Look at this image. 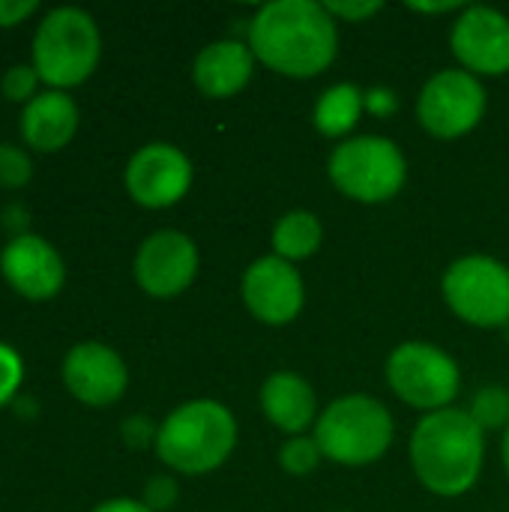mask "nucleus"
I'll return each instance as SVG.
<instances>
[{
  "label": "nucleus",
  "mask_w": 509,
  "mask_h": 512,
  "mask_svg": "<svg viewBox=\"0 0 509 512\" xmlns=\"http://www.w3.org/2000/svg\"><path fill=\"white\" fill-rule=\"evenodd\" d=\"M249 48L276 75L315 78L336 60L339 27L324 3L273 0L252 15Z\"/></svg>",
  "instance_id": "obj_1"
},
{
  "label": "nucleus",
  "mask_w": 509,
  "mask_h": 512,
  "mask_svg": "<svg viewBox=\"0 0 509 512\" xmlns=\"http://www.w3.org/2000/svg\"><path fill=\"white\" fill-rule=\"evenodd\" d=\"M411 471L423 489L438 498H459L471 492L486 462V432L468 411L444 408L423 414L411 435Z\"/></svg>",
  "instance_id": "obj_2"
},
{
  "label": "nucleus",
  "mask_w": 509,
  "mask_h": 512,
  "mask_svg": "<svg viewBox=\"0 0 509 512\" xmlns=\"http://www.w3.org/2000/svg\"><path fill=\"white\" fill-rule=\"evenodd\" d=\"M237 447V420L216 399L174 408L156 435V456L177 474L198 477L222 468Z\"/></svg>",
  "instance_id": "obj_3"
},
{
  "label": "nucleus",
  "mask_w": 509,
  "mask_h": 512,
  "mask_svg": "<svg viewBox=\"0 0 509 512\" xmlns=\"http://www.w3.org/2000/svg\"><path fill=\"white\" fill-rule=\"evenodd\" d=\"M393 435V414L384 402L366 393H351L330 402L315 423V441L324 459L345 468L375 465L390 450Z\"/></svg>",
  "instance_id": "obj_4"
},
{
  "label": "nucleus",
  "mask_w": 509,
  "mask_h": 512,
  "mask_svg": "<svg viewBox=\"0 0 509 512\" xmlns=\"http://www.w3.org/2000/svg\"><path fill=\"white\" fill-rule=\"evenodd\" d=\"M99 54V27L93 15L78 6L51 9L33 33V69L54 90L87 81L99 63Z\"/></svg>",
  "instance_id": "obj_5"
},
{
  "label": "nucleus",
  "mask_w": 509,
  "mask_h": 512,
  "mask_svg": "<svg viewBox=\"0 0 509 512\" xmlns=\"http://www.w3.org/2000/svg\"><path fill=\"white\" fill-rule=\"evenodd\" d=\"M327 174L345 198L360 204H384L402 192L408 180V159L393 138L357 135L333 147Z\"/></svg>",
  "instance_id": "obj_6"
},
{
  "label": "nucleus",
  "mask_w": 509,
  "mask_h": 512,
  "mask_svg": "<svg viewBox=\"0 0 509 512\" xmlns=\"http://www.w3.org/2000/svg\"><path fill=\"white\" fill-rule=\"evenodd\" d=\"M441 294L450 312L471 327L509 324V267L492 255L456 258L441 279Z\"/></svg>",
  "instance_id": "obj_7"
},
{
  "label": "nucleus",
  "mask_w": 509,
  "mask_h": 512,
  "mask_svg": "<svg viewBox=\"0 0 509 512\" xmlns=\"http://www.w3.org/2000/svg\"><path fill=\"white\" fill-rule=\"evenodd\" d=\"M384 372H387L390 390L405 405L423 414L450 408L462 390V372L456 360L429 342H405L393 348Z\"/></svg>",
  "instance_id": "obj_8"
},
{
  "label": "nucleus",
  "mask_w": 509,
  "mask_h": 512,
  "mask_svg": "<svg viewBox=\"0 0 509 512\" xmlns=\"http://www.w3.org/2000/svg\"><path fill=\"white\" fill-rule=\"evenodd\" d=\"M486 114V87L465 69L435 72L417 96L420 126L441 141L462 138L480 126Z\"/></svg>",
  "instance_id": "obj_9"
},
{
  "label": "nucleus",
  "mask_w": 509,
  "mask_h": 512,
  "mask_svg": "<svg viewBox=\"0 0 509 512\" xmlns=\"http://www.w3.org/2000/svg\"><path fill=\"white\" fill-rule=\"evenodd\" d=\"M240 294L252 318L267 327L291 324L306 303V285L300 270L276 255H261L246 267Z\"/></svg>",
  "instance_id": "obj_10"
},
{
  "label": "nucleus",
  "mask_w": 509,
  "mask_h": 512,
  "mask_svg": "<svg viewBox=\"0 0 509 512\" xmlns=\"http://www.w3.org/2000/svg\"><path fill=\"white\" fill-rule=\"evenodd\" d=\"M192 177H195L192 162L180 147L153 141L132 153L123 180L132 201L150 210H162L186 198Z\"/></svg>",
  "instance_id": "obj_11"
},
{
  "label": "nucleus",
  "mask_w": 509,
  "mask_h": 512,
  "mask_svg": "<svg viewBox=\"0 0 509 512\" xmlns=\"http://www.w3.org/2000/svg\"><path fill=\"white\" fill-rule=\"evenodd\" d=\"M450 48L465 72L498 78L509 72V18L492 6H465L450 30Z\"/></svg>",
  "instance_id": "obj_12"
},
{
  "label": "nucleus",
  "mask_w": 509,
  "mask_h": 512,
  "mask_svg": "<svg viewBox=\"0 0 509 512\" xmlns=\"http://www.w3.org/2000/svg\"><path fill=\"white\" fill-rule=\"evenodd\" d=\"M198 246L183 231L165 228L150 234L135 255V282L144 294L168 300L183 294L198 276Z\"/></svg>",
  "instance_id": "obj_13"
},
{
  "label": "nucleus",
  "mask_w": 509,
  "mask_h": 512,
  "mask_svg": "<svg viewBox=\"0 0 509 512\" xmlns=\"http://www.w3.org/2000/svg\"><path fill=\"white\" fill-rule=\"evenodd\" d=\"M63 384L81 405L108 408L126 393L129 372L114 348L99 342H81L63 360Z\"/></svg>",
  "instance_id": "obj_14"
},
{
  "label": "nucleus",
  "mask_w": 509,
  "mask_h": 512,
  "mask_svg": "<svg viewBox=\"0 0 509 512\" xmlns=\"http://www.w3.org/2000/svg\"><path fill=\"white\" fill-rule=\"evenodd\" d=\"M6 282L27 300H48L63 288L66 264L57 249L36 234H12L0 252Z\"/></svg>",
  "instance_id": "obj_15"
},
{
  "label": "nucleus",
  "mask_w": 509,
  "mask_h": 512,
  "mask_svg": "<svg viewBox=\"0 0 509 512\" xmlns=\"http://www.w3.org/2000/svg\"><path fill=\"white\" fill-rule=\"evenodd\" d=\"M255 54L249 42L240 39H219L198 51L192 63V81L195 87L210 99H228L237 96L255 72Z\"/></svg>",
  "instance_id": "obj_16"
},
{
  "label": "nucleus",
  "mask_w": 509,
  "mask_h": 512,
  "mask_svg": "<svg viewBox=\"0 0 509 512\" xmlns=\"http://www.w3.org/2000/svg\"><path fill=\"white\" fill-rule=\"evenodd\" d=\"M261 411L264 417L285 432L288 438L303 435L312 423H318V396L312 384L297 372H273L261 384Z\"/></svg>",
  "instance_id": "obj_17"
},
{
  "label": "nucleus",
  "mask_w": 509,
  "mask_h": 512,
  "mask_svg": "<svg viewBox=\"0 0 509 512\" xmlns=\"http://www.w3.org/2000/svg\"><path fill=\"white\" fill-rule=\"evenodd\" d=\"M78 129V105L63 90L36 93L21 114V135L33 150L54 153L72 141Z\"/></svg>",
  "instance_id": "obj_18"
},
{
  "label": "nucleus",
  "mask_w": 509,
  "mask_h": 512,
  "mask_svg": "<svg viewBox=\"0 0 509 512\" xmlns=\"http://www.w3.org/2000/svg\"><path fill=\"white\" fill-rule=\"evenodd\" d=\"M363 114V90L351 81L333 84L321 93L312 111V123L324 138H345Z\"/></svg>",
  "instance_id": "obj_19"
},
{
  "label": "nucleus",
  "mask_w": 509,
  "mask_h": 512,
  "mask_svg": "<svg viewBox=\"0 0 509 512\" xmlns=\"http://www.w3.org/2000/svg\"><path fill=\"white\" fill-rule=\"evenodd\" d=\"M324 228L312 210H288L273 225V255L282 261H306L321 249Z\"/></svg>",
  "instance_id": "obj_20"
},
{
  "label": "nucleus",
  "mask_w": 509,
  "mask_h": 512,
  "mask_svg": "<svg viewBox=\"0 0 509 512\" xmlns=\"http://www.w3.org/2000/svg\"><path fill=\"white\" fill-rule=\"evenodd\" d=\"M471 420L483 429V432H498L509 426V390L501 384H489L483 390L474 393L471 408H468Z\"/></svg>",
  "instance_id": "obj_21"
},
{
  "label": "nucleus",
  "mask_w": 509,
  "mask_h": 512,
  "mask_svg": "<svg viewBox=\"0 0 509 512\" xmlns=\"http://www.w3.org/2000/svg\"><path fill=\"white\" fill-rule=\"evenodd\" d=\"M324 462V453L315 441V435H297L288 438L279 450V468L288 477H309L312 471H318V465Z\"/></svg>",
  "instance_id": "obj_22"
},
{
  "label": "nucleus",
  "mask_w": 509,
  "mask_h": 512,
  "mask_svg": "<svg viewBox=\"0 0 509 512\" xmlns=\"http://www.w3.org/2000/svg\"><path fill=\"white\" fill-rule=\"evenodd\" d=\"M33 177V162L21 147L0 144V186L3 189H18Z\"/></svg>",
  "instance_id": "obj_23"
},
{
  "label": "nucleus",
  "mask_w": 509,
  "mask_h": 512,
  "mask_svg": "<svg viewBox=\"0 0 509 512\" xmlns=\"http://www.w3.org/2000/svg\"><path fill=\"white\" fill-rule=\"evenodd\" d=\"M36 84H39V72L33 69V63H18V66H9L3 72V96L12 99V102H30L36 96Z\"/></svg>",
  "instance_id": "obj_24"
},
{
  "label": "nucleus",
  "mask_w": 509,
  "mask_h": 512,
  "mask_svg": "<svg viewBox=\"0 0 509 512\" xmlns=\"http://www.w3.org/2000/svg\"><path fill=\"white\" fill-rule=\"evenodd\" d=\"M21 378H24V366H21L18 351L0 342V405H6L18 393Z\"/></svg>",
  "instance_id": "obj_25"
},
{
  "label": "nucleus",
  "mask_w": 509,
  "mask_h": 512,
  "mask_svg": "<svg viewBox=\"0 0 509 512\" xmlns=\"http://www.w3.org/2000/svg\"><path fill=\"white\" fill-rule=\"evenodd\" d=\"M327 12L339 21H348V24H363L369 21L372 15L381 12V3L378 0H333V3H324Z\"/></svg>",
  "instance_id": "obj_26"
},
{
  "label": "nucleus",
  "mask_w": 509,
  "mask_h": 512,
  "mask_svg": "<svg viewBox=\"0 0 509 512\" xmlns=\"http://www.w3.org/2000/svg\"><path fill=\"white\" fill-rule=\"evenodd\" d=\"M177 495H180L177 480H171V477H153V480L144 486V498H141V501H144L153 512H165L177 504Z\"/></svg>",
  "instance_id": "obj_27"
},
{
  "label": "nucleus",
  "mask_w": 509,
  "mask_h": 512,
  "mask_svg": "<svg viewBox=\"0 0 509 512\" xmlns=\"http://www.w3.org/2000/svg\"><path fill=\"white\" fill-rule=\"evenodd\" d=\"M120 435H123L126 447H132V450H144L147 444H153V447H156L159 426H153L147 417H129V420H123Z\"/></svg>",
  "instance_id": "obj_28"
},
{
  "label": "nucleus",
  "mask_w": 509,
  "mask_h": 512,
  "mask_svg": "<svg viewBox=\"0 0 509 512\" xmlns=\"http://www.w3.org/2000/svg\"><path fill=\"white\" fill-rule=\"evenodd\" d=\"M363 111H369L372 117H390L399 111V96L390 87L363 90Z\"/></svg>",
  "instance_id": "obj_29"
},
{
  "label": "nucleus",
  "mask_w": 509,
  "mask_h": 512,
  "mask_svg": "<svg viewBox=\"0 0 509 512\" xmlns=\"http://www.w3.org/2000/svg\"><path fill=\"white\" fill-rule=\"evenodd\" d=\"M36 9H39L36 0H0V27L21 24V21L30 18Z\"/></svg>",
  "instance_id": "obj_30"
},
{
  "label": "nucleus",
  "mask_w": 509,
  "mask_h": 512,
  "mask_svg": "<svg viewBox=\"0 0 509 512\" xmlns=\"http://www.w3.org/2000/svg\"><path fill=\"white\" fill-rule=\"evenodd\" d=\"M93 512H153L144 501H132V498H111L102 501Z\"/></svg>",
  "instance_id": "obj_31"
},
{
  "label": "nucleus",
  "mask_w": 509,
  "mask_h": 512,
  "mask_svg": "<svg viewBox=\"0 0 509 512\" xmlns=\"http://www.w3.org/2000/svg\"><path fill=\"white\" fill-rule=\"evenodd\" d=\"M411 12H426V15H447V12H462V3H408Z\"/></svg>",
  "instance_id": "obj_32"
},
{
  "label": "nucleus",
  "mask_w": 509,
  "mask_h": 512,
  "mask_svg": "<svg viewBox=\"0 0 509 512\" xmlns=\"http://www.w3.org/2000/svg\"><path fill=\"white\" fill-rule=\"evenodd\" d=\"M501 459H504V471H507L509 477V426L507 432H504V441H501Z\"/></svg>",
  "instance_id": "obj_33"
},
{
  "label": "nucleus",
  "mask_w": 509,
  "mask_h": 512,
  "mask_svg": "<svg viewBox=\"0 0 509 512\" xmlns=\"http://www.w3.org/2000/svg\"><path fill=\"white\" fill-rule=\"evenodd\" d=\"M342 512H345V510H342Z\"/></svg>",
  "instance_id": "obj_34"
}]
</instances>
